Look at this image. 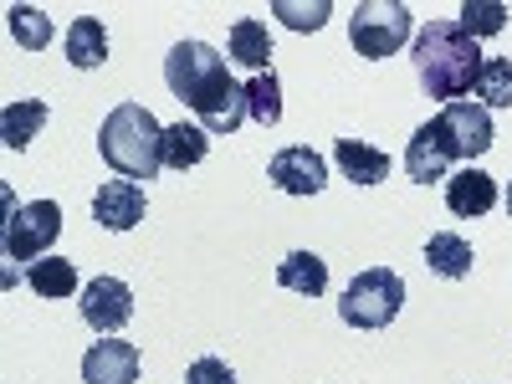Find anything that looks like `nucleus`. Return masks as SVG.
Instances as JSON below:
<instances>
[{"label": "nucleus", "instance_id": "11", "mask_svg": "<svg viewBox=\"0 0 512 384\" xmlns=\"http://www.w3.org/2000/svg\"><path fill=\"white\" fill-rule=\"evenodd\" d=\"M93 221L103 231H134L144 221V190L134 180H103V190L93 195Z\"/></svg>", "mask_w": 512, "mask_h": 384}, {"label": "nucleus", "instance_id": "17", "mask_svg": "<svg viewBox=\"0 0 512 384\" xmlns=\"http://www.w3.org/2000/svg\"><path fill=\"white\" fill-rule=\"evenodd\" d=\"M205 154H210V134L200 123L180 118V123L164 128V169H180V175H185V169H195Z\"/></svg>", "mask_w": 512, "mask_h": 384}, {"label": "nucleus", "instance_id": "25", "mask_svg": "<svg viewBox=\"0 0 512 384\" xmlns=\"http://www.w3.org/2000/svg\"><path fill=\"white\" fill-rule=\"evenodd\" d=\"M466 36H497L502 26H507V6H502V0H466V6H461V21H456Z\"/></svg>", "mask_w": 512, "mask_h": 384}, {"label": "nucleus", "instance_id": "20", "mask_svg": "<svg viewBox=\"0 0 512 384\" xmlns=\"http://www.w3.org/2000/svg\"><path fill=\"white\" fill-rule=\"evenodd\" d=\"M231 57L241 67H251V77L272 72V36H267V26L262 21H236L231 26Z\"/></svg>", "mask_w": 512, "mask_h": 384}, {"label": "nucleus", "instance_id": "2", "mask_svg": "<svg viewBox=\"0 0 512 384\" xmlns=\"http://www.w3.org/2000/svg\"><path fill=\"white\" fill-rule=\"evenodd\" d=\"M415 77L425 98H441V103H461L466 93H477V77H482V52L477 41L466 36L456 21H431L415 36Z\"/></svg>", "mask_w": 512, "mask_h": 384}, {"label": "nucleus", "instance_id": "12", "mask_svg": "<svg viewBox=\"0 0 512 384\" xmlns=\"http://www.w3.org/2000/svg\"><path fill=\"white\" fill-rule=\"evenodd\" d=\"M446 205H451V216L477 221L497 205V180L487 175V169L466 164V169H456V175H446Z\"/></svg>", "mask_w": 512, "mask_h": 384}, {"label": "nucleus", "instance_id": "5", "mask_svg": "<svg viewBox=\"0 0 512 384\" xmlns=\"http://www.w3.org/2000/svg\"><path fill=\"white\" fill-rule=\"evenodd\" d=\"M349 41L369 62L395 57L410 41V6H400V0H364V6H354V16H349Z\"/></svg>", "mask_w": 512, "mask_h": 384}, {"label": "nucleus", "instance_id": "13", "mask_svg": "<svg viewBox=\"0 0 512 384\" xmlns=\"http://www.w3.org/2000/svg\"><path fill=\"white\" fill-rule=\"evenodd\" d=\"M333 164L344 169V175L354 185H379V180H390V154L364 144V139H338L333 144Z\"/></svg>", "mask_w": 512, "mask_h": 384}, {"label": "nucleus", "instance_id": "16", "mask_svg": "<svg viewBox=\"0 0 512 384\" xmlns=\"http://www.w3.org/2000/svg\"><path fill=\"white\" fill-rule=\"evenodd\" d=\"M47 118H52V108L41 98L6 103V108H0V144H6V149H26L41 128H47Z\"/></svg>", "mask_w": 512, "mask_h": 384}, {"label": "nucleus", "instance_id": "19", "mask_svg": "<svg viewBox=\"0 0 512 384\" xmlns=\"http://www.w3.org/2000/svg\"><path fill=\"white\" fill-rule=\"evenodd\" d=\"M67 62L82 67V72H93V67L108 62V31H103V21L77 16V21L67 26Z\"/></svg>", "mask_w": 512, "mask_h": 384}, {"label": "nucleus", "instance_id": "26", "mask_svg": "<svg viewBox=\"0 0 512 384\" xmlns=\"http://www.w3.org/2000/svg\"><path fill=\"white\" fill-rule=\"evenodd\" d=\"M328 0H313V6H297V0H272V16H282V26L292 31H318L328 21Z\"/></svg>", "mask_w": 512, "mask_h": 384}, {"label": "nucleus", "instance_id": "4", "mask_svg": "<svg viewBox=\"0 0 512 384\" xmlns=\"http://www.w3.org/2000/svg\"><path fill=\"white\" fill-rule=\"evenodd\" d=\"M400 308H405V282L390 267H369L349 282L344 303H338V318H344L349 328L374 333V328H390L400 318Z\"/></svg>", "mask_w": 512, "mask_h": 384}, {"label": "nucleus", "instance_id": "14", "mask_svg": "<svg viewBox=\"0 0 512 384\" xmlns=\"http://www.w3.org/2000/svg\"><path fill=\"white\" fill-rule=\"evenodd\" d=\"M446 169H451V159H446V149H441V139H436V128L420 123L415 139L405 144V175H410L415 185H431V180H446Z\"/></svg>", "mask_w": 512, "mask_h": 384}, {"label": "nucleus", "instance_id": "21", "mask_svg": "<svg viewBox=\"0 0 512 384\" xmlns=\"http://www.w3.org/2000/svg\"><path fill=\"white\" fill-rule=\"evenodd\" d=\"M26 282L36 297H72L77 292V267L67 256H41V262L26 267Z\"/></svg>", "mask_w": 512, "mask_h": 384}, {"label": "nucleus", "instance_id": "3", "mask_svg": "<svg viewBox=\"0 0 512 384\" xmlns=\"http://www.w3.org/2000/svg\"><path fill=\"white\" fill-rule=\"evenodd\" d=\"M98 154L118 180H154L164 169V128L144 103H118L98 128Z\"/></svg>", "mask_w": 512, "mask_h": 384}, {"label": "nucleus", "instance_id": "8", "mask_svg": "<svg viewBox=\"0 0 512 384\" xmlns=\"http://www.w3.org/2000/svg\"><path fill=\"white\" fill-rule=\"evenodd\" d=\"M77 313L98 338H113L118 328H128V318H134V292H128L118 277H93L77 292Z\"/></svg>", "mask_w": 512, "mask_h": 384}, {"label": "nucleus", "instance_id": "28", "mask_svg": "<svg viewBox=\"0 0 512 384\" xmlns=\"http://www.w3.org/2000/svg\"><path fill=\"white\" fill-rule=\"evenodd\" d=\"M507 216H512V190H507Z\"/></svg>", "mask_w": 512, "mask_h": 384}, {"label": "nucleus", "instance_id": "27", "mask_svg": "<svg viewBox=\"0 0 512 384\" xmlns=\"http://www.w3.org/2000/svg\"><path fill=\"white\" fill-rule=\"evenodd\" d=\"M185 384H236V369L226 359H216V354H205V359H195L185 369Z\"/></svg>", "mask_w": 512, "mask_h": 384}, {"label": "nucleus", "instance_id": "10", "mask_svg": "<svg viewBox=\"0 0 512 384\" xmlns=\"http://www.w3.org/2000/svg\"><path fill=\"white\" fill-rule=\"evenodd\" d=\"M139 349L123 344V338H98L82 359V384H139Z\"/></svg>", "mask_w": 512, "mask_h": 384}, {"label": "nucleus", "instance_id": "18", "mask_svg": "<svg viewBox=\"0 0 512 384\" xmlns=\"http://www.w3.org/2000/svg\"><path fill=\"white\" fill-rule=\"evenodd\" d=\"M277 282L287 292H303V297H323L328 292V262L313 251H292L277 262Z\"/></svg>", "mask_w": 512, "mask_h": 384}, {"label": "nucleus", "instance_id": "22", "mask_svg": "<svg viewBox=\"0 0 512 384\" xmlns=\"http://www.w3.org/2000/svg\"><path fill=\"white\" fill-rule=\"evenodd\" d=\"M6 26H11V36L21 41L26 52H47V47H52V16H47V11L11 6V11H6Z\"/></svg>", "mask_w": 512, "mask_h": 384}, {"label": "nucleus", "instance_id": "15", "mask_svg": "<svg viewBox=\"0 0 512 384\" xmlns=\"http://www.w3.org/2000/svg\"><path fill=\"white\" fill-rule=\"evenodd\" d=\"M472 241L456 236V231H436L431 241H425V267H431L436 277L446 282H461V277H472Z\"/></svg>", "mask_w": 512, "mask_h": 384}, {"label": "nucleus", "instance_id": "6", "mask_svg": "<svg viewBox=\"0 0 512 384\" xmlns=\"http://www.w3.org/2000/svg\"><path fill=\"white\" fill-rule=\"evenodd\" d=\"M431 128H436V139H441V149H446V159H482L492 144H497V134H492V113L482 108V103H446L436 118H431Z\"/></svg>", "mask_w": 512, "mask_h": 384}, {"label": "nucleus", "instance_id": "23", "mask_svg": "<svg viewBox=\"0 0 512 384\" xmlns=\"http://www.w3.org/2000/svg\"><path fill=\"white\" fill-rule=\"evenodd\" d=\"M246 118H256L262 128H272L282 118V88H277V72H256L246 82Z\"/></svg>", "mask_w": 512, "mask_h": 384}, {"label": "nucleus", "instance_id": "24", "mask_svg": "<svg viewBox=\"0 0 512 384\" xmlns=\"http://www.w3.org/2000/svg\"><path fill=\"white\" fill-rule=\"evenodd\" d=\"M482 108H512V57H487L477 77Z\"/></svg>", "mask_w": 512, "mask_h": 384}, {"label": "nucleus", "instance_id": "9", "mask_svg": "<svg viewBox=\"0 0 512 384\" xmlns=\"http://www.w3.org/2000/svg\"><path fill=\"white\" fill-rule=\"evenodd\" d=\"M267 180H272L282 195H318V190L328 185V164H323V154H313L308 144H287V149L272 154Z\"/></svg>", "mask_w": 512, "mask_h": 384}, {"label": "nucleus", "instance_id": "7", "mask_svg": "<svg viewBox=\"0 0 512 384\" xmlns=\"http://www.w3.org/2000/svg\"><path fill=\"white\" fill-rule=\"evenodd\" d=\"M62 231V205L57 200H31L21 210H11L6 221V256L11 262H41V251H47Z\"/></svg>", "mask_w": 512, "mask_h": 384}, {"label": "nucleus", "instance_id": "1", "mask_svg": "<svg viewBox=\"0 0 512 384\" xmlns=\"http://www.w3.org/2000/svg\"><path fill=\"white\" fill-rule=\"evenodd\" d=\"M164 82L195 118L205 134H236L246 123V88L231 77L226 57L205 41H180L164 57Z\"/></svg>", "mask_w": 512, "mask_h": 384}]
</instances>
